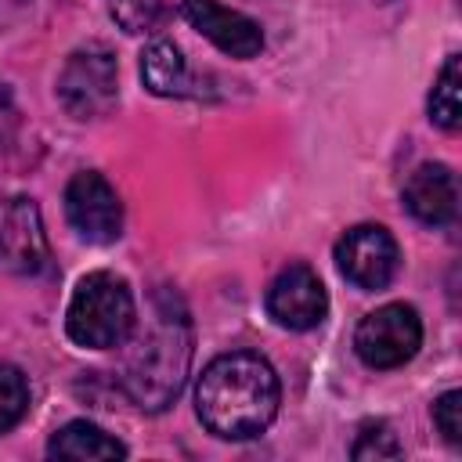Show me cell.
I'll return each instance as SVG.
<instances>
[{"mask_svg": "<svg viewBox=\"0 0 462 462\" xmlns=\"http://www.w3.org/2000/svg\"><path fill=\"white\" fill-rule=\"evenodd\" d=\"M350 455L357 458V462H368V458H397L401 455V440H397V433L386 426V422H365L361 426V433H357V440H354V448H350Z\"/></svg>", "mask_w": 462, "mask_h": 462, "instance_id": "16", "label": "cell"}, {"mask_svg": "<svg viewBox=\"0 0 462 462\" xmlns=\"http://www.w3.org/2000/svg\"><path fill=\"white\" fill-rule=\"evenodd\" d=\"M328 296L307 263H289L267 289V314L289 332H307L325 321Z\"/></svg>", "mask_w": 462, "mask_h": 462, "instance_id": "9", "label": "cell"}, {"mask_svg": "<svg viewBox=\"0 0 462 462\" xmlns=\"http://www.w3.org/2000/svg\"><path fill=\"white\" fill-rule=\"evenodd\" d=\"M47 455L51 458H72V462H108V458H123L126 448L112 433H105L101 426L76 419V422H65L51 437Z\"/></svg>", "mask_w": 462, "mask_h": 462, "instance_id": "12", "label": "cell"}, {"mask_svg": "<svg viewBox=\"0 0 462 462\" xmlns=\"http://www.w3.org/2000/svg\"><path fill=\"white\" fill-rule=\"evenodd\" d=\"M162 14L159 0H116L112 4V18L126 29V32H148Z\"/></svg>", "mask_w": 462, "mask_h": 462, "instance_id": "17", "label": "cell"}, {"mask_svg": "<svg viewBox=\"0 0 462 462\" xmlns=\"http://www.w3.org/2000/svg\"><path fill=\"white\" fill-rule=\"evenodd\" d=\"M25 411H29V383L22 368L0 361V433L18 426Z\"/></svg>", "mask_w": 462, "mask_h": 462, "instance_id": "15", "label": "cell"}, {"mask_svg": "<svg viewBox=\"0 0 462 462\" xmlns=\"http://www.w3.org/2000/svg\"><path fill=\"white\" fill-rule=\"evenodd\" d=\"M404 209L426 224V227H444L458 213V180L451 166L444 162H422L408 180H404Z\"/></svg>", "mask_w": 462, "mask_h": 462, "instance_id": "11", "label": "cell"}, {"mask_svg": "<svg viewBox=\"0 0 462 462\" xmlns=\"http://www.w3.org/2000/svg\"><path fill=\"white\" fill-rule=\"evenodd\" d=\"M51 260L43 220L32 199H0V267L14 274H40Z\"/></svg>", "mask_w": 462, "mask_h": 462, "instance_id": "8", "label": "cell"}, {"mask_svg": "<svg viewBox=\"0 0 462 462\" xmlns=\"http://www.w3.org/2000/svg\"><path fill=\"white\" fill-rule=\"evenodd\" d=\"M141 79L159 97H180V94H188L191 76H188V61L180 54V47L173 40L148 43V51L141 54Z\"/></svg>", "mask_w": 462, "mask_h": 462, "instance_id": "13", "label": "cell"}, {"mask_svg": "<svg viewBox=\"0 0 462 462\" xmlns=\"http://www.w3.org/2000/svg\"><path fill=\"white\" fill-rule=\"evenodd\" d=\"M430 119L440 130H458L462 123V58L451 54L430 90Z\"/></svg>", "mask_w": 462, "mask_h": 462, "instance_id": "14", "label": "cell"}, {"mask_svg": "<svg viewBox=\"0 0 462 462\" xmlns=\"http://www.w3.org/2000/svg\"><path fill=\"white\" fill-rule=\"evenodd\" d=\"M422 321L408 303H383L361 318L354 332V350L368 368H401L419 354Z\"/></svg>", "mask_w": 462, "mask_h": 462, "instance_id": "4", "label": "cell"}, {"mask_svg": "<svg viewBox=\"0 0 462 462\" xmlns=\"http://www.w3.org/2000/svg\"><path fill=\"white\" fill-rule=\"evenodd\" d=\"M458 411H462V393L458 390H448V393H440L433 401V422H437V430H440V437L448 444H458L462 440V419H458Z\"/></svg>", "mask_w": 462, "mask_h": 462, "instance_id": "18", "label": "cell"}, {"mask_svg": "<svg viewBox=\"0 0 462 462\" xmlns=\"http://www.w3.org/2000/svg\"><path fill=\"white\" fill-rule=\"evenodd\" d=\"M397 242L379 224H357L336 242V267L357 289H386L397 274Z\"/></svg>", "mask_w": 462, "mask_h": 462, "instance_id": "7", "label": "cell"}, {"mask_svg": "<svg viewBox=\"0 0 462 462\" xmlns=\"http://www.w3.org/2000/svg\"><path fill=\"white\" fill-rule=\"evenodd\" d=\"M188 361H191L188 310L173 292H159L152 307V321L137 336L123 368V386L130 401L144 411H162L180 393Z\"/></svg>", "mask_w": 462, "mask_h": 462, "instance_id": "2", "label": "cell"}, {"mask_svg": "<svg viewBox=\"0 0 462 462\" xmlns=\"http://www.w3.org/2000/svg\"><path fill=\"white\" fill-rule=\"evenodd\" d=\"M180 11L191 22V29L202 32L227 58H242L245 61V58H256L263 51L260 25L242 11H231V7H224L217 0H180Z\"/></svg>", "mask_w": 462, "mask_h": 462, "instance_id": "10", "label": "cell"}, {"mask_svg": "<svg viewBox=\"0 0 462 462\" xmlns=\"http://www.w3.org/2000/svg\"><path fill=\"white\" fill-rule=\"evenodd\" d=\"M65 217L72 231L94 245H108L123 235V202L94 170H83L65 184Z\"/></svg>", "mask_w": 462, "mask_h": 462, "instance_id": "6", "label": "cell"}, {"mask_svg": "<svg viewBox=\"0 0 462 462\" xmlns=\"http://www.w3.org/2000/svg\"><path fill=\"white\" fill-rule=\"evenodd\" d=\"M134 321H137V310H134V292L126 278L112 271H90L79 278L69 300L65 332L76 346L112 350L130 339Z\"/></svg>", "mask_w": 462, "mask_h": 462, "instance_id": "3", "label": "cell"}, {"mask_svg": "<svg viewBox=\"0 0 462 462\" xmlns=\"http://www.w3.org/2000/svg\"><path fill=\"white\" fill-rule=\"evenodd\" d=\"M116 58L101 43H87L69 54L58 76V101L76 119H97L116 105Z\"/></svg>", "mask_w": 462, "mask_h": 462, "instance_id": "5", "label": "cell"}, {"mask_svg": "<svg viewBox=\"0 0 462 462\" xmlns=\"http://www.w3.org/2000/svg\"><path fill=\"white\" fill-rule=\"evenodd\" d=\"M195 411L213 437L249 440L278 415V375L260 354H220L199 375Z\"/></svg>", "mask_w": 462, "mask_h": 462, "instance_id": "1", "label": "cell"}]
</instances>
